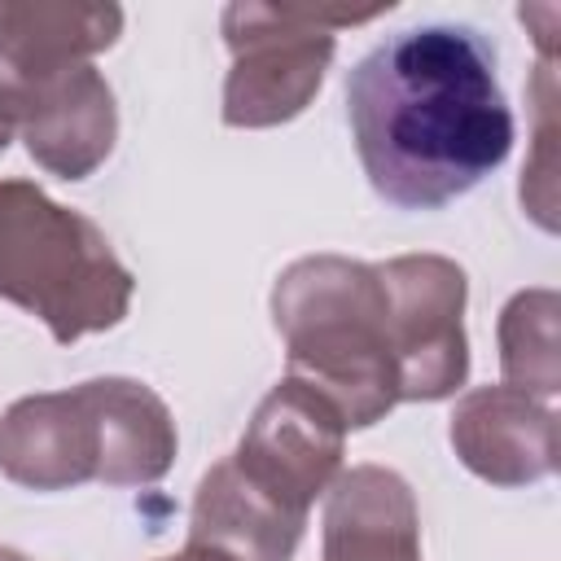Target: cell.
Wrapping results in <instances>:
<instances>
[{"label":"cell","instance_id":"obj_1","mask_svg":"<svg viewBox=\"0 0 561 561\" xmlns=\"http://www.w3.org/2000/svg\"><path fill=\"white\" fill-rule=\"evenodd\" d=\"M346 118L373 193L438 210L482 184L513 149L495 48L460 22L386 35L346 75Z\"/></svg>","mask_w":561,"mask_h":561},{"label":"cell","instance_id":"obj_2","mask_svg":"<svg viewBox=\"0 0 561 561\" xmlns=\"http://www.w3.org/2000/svg\"><path fill=\"white\" fill-rule=\"evenodd\" d=\"M175 451L167 408L140 381H88L75 394H39L0 421V469L53 491L88 478L149 482Z\"/></svg>","mask_w":561,"mask_h":561},{"label":"cell","instance_id":"obj_3","mask_svg":"<svg viewBox=\"0 0 561 561\" xmlns=\"http://www.w3.org/2000/svg\"><path fill=\"white\" fill-rule=\"evenodd\" d=\"M0 294L48 320L57 342L123 320L131 272L83 215L31 184H0Z\"/></svg>","mask_w":561,"mask_h":561},{"label":"cell","instance_id":"obj_4","mask_svg":"<svg viewBox=\"0 0 561 561\" xmlns=\"http://www.w3.org/2000/svg\"><path fill=\"white\" fill-rule=\"evenodd\" d=\"M245 13L263 31V39H272V44L259 48L250 39H232L237 70L228 79L224 118L228 123H276V118H289V114L302 110L311 88H320L324 61L333 57V35L324 26H298V31L285 35V48H280V9L245 4Z\"/></svg>","mask_w":561,"mask_h":561},{"label":"cell","instance_id":"obj_5","mask_svg":"<svg viewBox=\"0 0 561 561\" xmlns=\"http://www.w3.org/2000/svg\"><path fill=\"white\" fill-rule=\"evenodd\" d=\"M26 149L66 180L88 175L114 145V101L92 66L53 79L22 114Z\"/></svg>","mask_w":561,"mask_h":561},{"label":"cell","instance_id":"obj_6","mask_svg":"<svg viewBox=\"0 0 561 561\" xmlns=\"http://www.w3.org/2000/svg\"><path fill=\"white\" fill-rule=\"evenodd\" d=\"M175 561V557H171ZM180 561H232L228 552H219V548H206V543H193V552L188 557H180Z\"/></svg>","mask_w":561,"mask_h":561},{"label":"cell","instance_id":"obj_7","mask_svg":"<svg viewBox=\"0 0 561 561\" xmlns=\"http://www.w3.org/2000/svg\"><path fill=\"white\" fill-rule=\"evenodd\" d=\"M0 561H22V557L18 552H0Z\"/></svg>","mask_w":561,"mask_h":561},{"label":"cell","instance_id":"obj_8","mask_svg":"<svg viewBox=\"0 0 561 561\" xmlns=\"http://www.w3.org/2000/svg\"><path fill=\"white\" fill-rule=\"evenodd\" d=\"M4 145H9V127H0V149H4Z\"/></svg>","mask_w":561,"mask_h":561}]
</instances>
